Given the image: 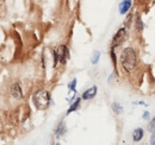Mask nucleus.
Segmentation results:
<instances>
[{
    "mask_svg": "<svg viewBox=\"0 0 155 145\" xmlns=\"http://www.w3.org/2000/svg\"><path fill=\"white\" fill-rule=\"evenodd\" d=\"M32 101H34L35 106L38 109L48 108V106L50 104V94H49V92L45 91V89L37 91L34 94V96H32Z\"/></svg>",
    "mask_w": 155,
    "mask_h": 145,
    "instance_id": "obj_2",
    "label": "nucleus"
},
{
    "mask_svg": "<svg viewBox=\"0 0 155 145\" xmlns=\"http://www.w3.org/2000/svg\"><path fill=\"white\" fill-rule=\"evenodd\" d=\"M64 132H66V125H64V123L62 121V123H60V124H58V126L56 127V130H55V133H56L55 136L58 138V137L63 136V134H64Z\"/></svg>",
    "mask_w": 155,
    "mask_h": 145,
    "instance_id": "obj_9",
    "label": "nucleus"
},
{
    "mask_svg": "<svg viewBox=\"0 0 155 145\" xmlns=\"http://www.w3.org/2000/svg\"><path fill=\"white\" fill-rule=\"evenodd\" d=\"M80 102H81V99H80V98H78L77 100H75V101H74V102H73V104L71 105V107L68 108V111H67V113H68V114H71L72 112L77 111V109L79 108V106H80Z\"/></svg>",
    "mask_w": 155,
    "mask_h": 145,
    "instance_id": "obj_10",
    "label": "nucleus"
},
{
    "mask_svg": "<svg viewBox=\"0 0 155 145\" xmlns=\"http://www.w3.org/2000/svg\"><path fill=\"white\" fill-rule=\"evenodd\" d=\"M112 107H114V109H115V112H116V113H120V112H122V107H120L118 104H114V105H112Z\"/></svg>",
    "mask_w": 155,
    "mask_h": 145,
    "instance_id": "obj_14",
    "label": "nucleus"
},
{
    "mask_svg": "<svg viewBox=\"0 0 155 145\" xmlns=\"http://www.w3.org/2000/svg\"><path fill=\"white\" fill-rule=\"evenodd\" d=\"M75 86H77V79H74V80H73V81L69 83L68 88H69V89H72V91L75 93V92H77V89H75Z\"/></svg>",
    "mask_w": 155,
    "mask_h": 145,
    "instance_id": "obj_13",
    "label": "nucleus"
},
{
    "mask_svg": "<svg viewBox=\"0 0 155 145\" xmlns=\"http://www.w3.org/2000/svg\"><path fill=\"white\" fill-rule=\"evenodd\" d=\"M143 136H144L143 128L138 127V128H136L135 131H134V133H133V139H134V142H140L143 138Z\"/></svg>",
    "mask_w": 155,
    "mask_h": 145,
    "instance_id": "obj_8",
    "label": "nucleus"
},
{
    "mask_svg": "<svg viewBox=\"0 0 155 145\" xmlns=\"http://www.w3.org/2000/svg\"><path fill=\"white\" fill-rule=\"evenodd\" d=\"M99 57H100V53H99V51H94L93 57H92V63H93V64H97L98 61H99Z\"/></svg>",
    "mask_w": 155,
    "mask_h": 145,
    "instance_id": "obj_11",
    "label": "nucleus"
},
{
    "mask_svg": "<svg viewBox=\"0 0 155 145\" xmlns=\"http://www.w3.org/2000/svg\"><path fill=\"white\" fill-rule=\"evenodd\" d=\"M148 114H149L148 112H144V115H143V118H144V119H147V118H148Z\"/></svg>",
    "mask_w": 155,
    "mask_h": 145,
    "instance_id": "obj_17",
    "label": "nucleus"
},
{
    "mask_svg": "<svg viewBox=\"0 0 155 145\" xmlns=\"http://www.w3.org/2000/svg\"><path fill=\"white\" fill-rule=\"evenodd\" d=\"M11 93L13 95V98L16 99H21L23 98V92H21V87L19 86V83H13L11 87Z\"/></svg>",
    "mask_w": 155,
    "mask_h": 145,
    "instance_id": "obj_5",
    "label": "nucleus"
},
{
    "mask_svg": "<svg viewBox=\"0 0 155 145\" xmlns=\"http://www.w3.org/2000/svg\"><path fill=\"white\" fill-rule=\"evenodd\" d=\"M56 145H61V144H58H58H56Z\"/></svg>",
    "mask_w": 155,
    "mask_h": 145,
    "instance_id": "obj_18",
    "label": "nucleus"
},
{
    "mask_svg": "<svg viewBox=\"0 0 155 145\" xmlns=\"http://www.w3.org/2000/svg\"><path fill=\"white\" fill-rule=\"evenodd\" d=\"M120 63L125 72H133L135 69L137 64V55L133 48L128 47L123 50L120 55Z\"/></svg>",
    "mask_w": 155,
    "mask_h": 145,
    "instance_id": "obj_1",
    "label": "nucleus"
},
{
    "mask_svg": "<svg viewBox=\"0 0 155 145\" xmlns=\"http://www.w3.org/2000/svg\"><path fill=\"white\" fill-rule=\"evenodd\" d=\"M127 39V29L125 27H120L118 31L116 32V35L112 38V44H111V48H116L119 47L120 44H123V42Z\"/></svg>",
    "mask_w": 155,
    "mask_h": 145,
    "instance_id": "obj_3",
    "label": "nucleus"
},
{
    "mask_svg": "<svg viewBox=\"0 0 155 145\" xmlns=\"http://www.w3.org/2000/svg\"><path fill=\"white\" fill-rule=\"evenodd\" d=\"M150 145H155V134H153L150 138Z\"/></svg>",
    "mask_w": 155,
    "mask_h": 145,
    "instance_id": "obj_16",
    "label": "nucleus"
},
{
    "mask_svg": "<svg viewBox=\"0 0 155 145\" xmlns=\"http://www.w3.org/2000/svg\"><path fill=\"white\" fill-rule=\"evenodd\" d=\"M56 54H58V61L61 62V63H66V61L69 58V50H68V48L66 47V45H61V47H58V50L56 51Z\"/></svg>",
    "mask_w": 155,
    "mask_h": 145,
    "instance_id": "obj_4",
    "label": "nucleus"
},
{
    "mask_svg": "<svg viewBox=\"0 0 155 145\" xmlns=\"http://www.w3.org/2000/svg\"><path fill=\"white\" fill-rule=\"evenodd\" d=\"M96 95H97V86H92L91 88H88L82 94V99L84 100H90V99H93Z\"/></svg>",
    "mask_w": 155,
    "mask_h": 145,
    "instance_id": "obj_6",
    "label": "nucleus"
},
{
    "mask_svg": "<svg viewBox=\"0 0 155 145\" xmlns=\"http://www.w3.org/2000/svg\"><path fill=\"white\" fill-rule=\"evenodd\" d=\"M148 130H149L150 132L155 133V118H153V119L150 120V123H149V125H148Z\"/></svg>",
    "mask_w": 155,
    "mask_h": 145,
    "instance_id": "obj_12",
    "label": "nucleus"
},
{
    "mask_svg": "<svg viewBox=\"0 0 155 145\" xmlns=\"http://www.w3.org/2000/svg\"><path fill=\"white\" fill-rule=\"evenodd\" d=\"M131 7V0H123L119 4V13L120 14H125Z\"/></svg>",
    "mask_w": 155,
    "mask_h": 145,
    "instance_id": "obj_7",
    "label": "nucleus"
},
{
    "mask_svg": "<svg viewBox=\"0 0 155 145\" xmlns=\"http://www.w3.org/2000/svg\"><path fill=\"white\" fill-rule=\"evenodd\" d=\"M137 27H140V30L142 29V23H141V19L137 18Z\"/></svg>",
    "mask_w": 155,
    "mask_h": 145,
    "instance_id": "obj_15",
    "label": "nucleus"
}]
</instances>
